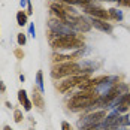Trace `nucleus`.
<instances>
[{
	"label": "nucleus",
	"mask_w": 130,
	"mask_h": 130,
	"mask_svg": "<svg viewBox=\"0 0 130 130\" xmlns=\"http://www.w3.org/2000/svg\"><path fill=\"white\" fill-rule=\"evenodd\" d=\"M73 75H85L82 73V69L79 63L73 61H64V63H58V64L52 66L51 76L54 79H61V78H69Z\"/></svg>",
	"instance_id": "nucleus-1"
},
{
	"label": "nucleus",
	"mask_w": 130,
	"mask_h": 130,
	"mask_svg": "<svg viewBox=\"0 0 130 130\" xmlns=\"http://www.w3.org/2000/svg\"><path fill=\"white\" fill-rule=\"evenodd\" d=\"M97 96H94L91 91H82V93H78L75 94L69 102H67V108L73 112H78V111H82V109H88L93 102L96 100Z\"/></svg>",
	"instance_id": "nucleus-2"
},
{
	"label": "nucleus",
	"mask_w": 130,
	"mask_h": 130,
	"mask_svg": "<svg viewBox=\"0 0 130 130\" xmlns=\"http://www.w3.org/2000/svg\"><path fill=\"white\" fill-rule=\"evenodd\" d=\"M51 45L54 50L58 51H73V50H81L84 46V42L76 36H60L52 39Z\"/></svg>",
	"instance_id": "nucleus-3"
},
{
	"label": "nucleus",
	"mask_w": 130,
	"mask_h": 130,
	"mask_svg": "<svg viewBox=\"0 0 130 130\" xmlns=\"http://www.w3.org/2000/svg\"><path fill=\"white\" fill-rule=\"evenodd\" d=\"M105 117H106L105 111H96V112L87 114V115H84V117H81L78 120V127L79 130H90L96 124H99Z\"/></svg>",
	"instance_id": "nucleus-4"
},
{
	"label": "nucleus",
	"mask_w": 130,
	"mask_h": 130,
	"mask_svg": "<svg viewBox=\"0 0 130 130\" xmlns=\"http://www.w3.org/2000/svg\"><path fill=\"white\" fill-rule=\"evenodd\" d=\"M48 27H50L51 33L55 38H60V36H76V31L72 30L64 21H61V20H58V18H57V20H50Z\"/></svg>",
	"instance_id": "nucleus-5"
},
{
	"label": "nucleus",
	"mask_w": 130,
	"mask_h": 130,
	"mask_svg": "<svg viewBox=\"0 0 130 130\" xmlns=\"http://www.w3.org/2000/svg\"><path fill=\"white\" fill-rule=\"evenodd\" d=\"M84 81H87V75H73V76H69L64 81L58 82L57 84V88H58V91H61V93H66V91H69L70 88H73V87H78L79 84L84 82Z\"/></svg>",
	"instance_id": "nucleus-6"
},
{
	"label": "nucleus",
	"mask_w": 130,
	"mask_h": 130,
	"mask_svg": "<svg viewBox=\"0 0 130 130\" xmlns=\"http://www.w3.org/2000/svg\"><path fill=\"white\" fill-rule=\"evenodd\" d=\"M82 11H85V12L88 13L90 17H93V18H99V20H105V21L111 18V17H109V12H106L105 9L96 6V5H91V3L82 6Z\"/></svg>",
	"instance_id": "nucleus-7"
},
{
	"label": "nucleus",
	"mask_w": 130,
	"mask_h": 130,
	"mask_svg": "<svg viewBox=\"0 0 130 130\" xmlns=\"http://www.w3.org/2000/svg\"><path fill=\"white\" fill-rule=\"evenodd\" d=\"M50 9H51L52 13H54L58 20H61V21H66V20L69 18V13H67V11H66V8L63 6V5H60L58 2L51 3V5H50Z\"/></svg>",
	"instance_id": "nucleus-8"
},
{
	"label": "nucleus",
	"mask_w": 130,
	"mask_h": 130,
	"mask_svg": "<svg viewBox=\"0 0 130 130\" xmlns=\"http://www.w3.org/2000/svg\"><path fill=\"white\" fill-rule=\"evenodd\" d=\"M90 23L94 28H97V30H100V31H105V33H111V31H112V26H111L109 23H106L105 20H99V18H93V17H91Z\"/></svg>",
	"instance_id": "nucleus-9"
},
{
	"label": "nucleus",
	"mask_w": 130,
	"mask_h": 130,
	"mask_svg": "<svg viewBox=\"0 0 130 130\" xmlns=\"http://www.w3.org/2000/svg\"><path fill=\"white\" fill-rule=\"evenodd\" d=\"M33 99H35V105L38 108H43V99H42V93L33 88Z\"/></svg>",
	"instance_id": "nucleus-10"
},
{
	"label": "nucleus",
	"mask_w": 130,
	"mask_h": 130,
	"mask_svg": "<svg viewBox=\"0 0 130 130\" xmlns=\"http://www.w3.org/2000/svg\"><path fill=\"white\" fill-rule=\"evenodd\" d=\"M109 17L111 18H114V20H117V21H123V18H124V15L121 11H118L115 8H112V9H109Z\"/></svg>",
	"instance_id": "nucleus-11"
},
{
	"label": "nucleus",
	"mask_w": 130,
	"mask_h": 130,
	"mask_svg": "<svg viewBox=\"0 0 130 130\" xmlns=\"http://www.w3.org/2000/svg\"><path fill=\"white\" fill-rule=\"evenodd\" d=\"M17 21H18V26H26L27 23V13L26 12H23V11H20V12L17 13Z\"/></svg>",
	"instance_id": "nucleus-12"
},
{
	"label": "nucleus",
	"mask_w": 130,
	"mask_h": 130,
	"mask_svg": "<svg viewBox=\"0 0 130 130\" xmlns=\"http://www.w3.org/2000/svg\"><path fill=\"white\" fill-rule=\"evenodd\" d=\"M36 84H38V87H39L40 93H43V73H42V70H39V72L36 73Z\"/></svg>",
	"instance_id": "nucleus-13"
},
{
	"label": "nucleus",
	"mask_w": 130,
	"mask_h": 130,
	"mask_svg": "<svg viewBox=\"0 0 130 130\" xmlns=\"http://www.w3.org/2000/svg\"><path fill=\"white\" fill-rule=\"evenodd\" d=\"M18 100H20V103H21V105H24L27 100H28V99H27L26 90H20V91H18Z\"/></svg>",
	"instance_id": "nucleus-14"
},
{
	"label": "nucleus",
	"mask_w": 130,
	"mask_h": 130,
	"mask_svg": "<svg viewBox=\"0 0 130 130\" xmlns=\"http://www.w3.org/2000/svg\"><path fill=\"white\" fill-rule=\"evenodd\" d=\"M13 120H15V123H21V120H23V112H21L20 109H15V111H13Z\"/></svg>",
	"instance_id": "nucleus-15"
},
{
	"label": "nucleus",
	"mask_w": 130,
	"mask_h": 130,
	"mask_svg": "<svg viewBox=\"0 0 130 130\" xmlns=\"http://www.w3.org/2000/svg\"><path fill=\"white\" fill-rule=\"evenodd\" d=\"M17 40H18V45H26V42H27V39H26V35H23V33H18V36H17Z\"/></svg>",
	"instance_id": "nucleus-16"
},
{
	"label": "nucleus",
	"mask_w": 130,
	"mask_h": 130,
	"mask_svg": "<svg viewBox=\"0 0 130 130\" xmlns=\"http://www.w3.org/2000/svg\"><path fill=\"white\" fill-rule=\"evenodd\" d=\"M28 33H30V36H31V38H35V36H36V33H35V24H33V23L28 26Z\"/></svg>",
	"instance_id": "nucleus-17"
},
{
	"label": "nucleus",
	"mask_w": 130,
	"mask_h": 130,
	"mask_svg": "<svg viewBox=\"0 0 130 130\" xmlns=\"http://www.w3.org/2000/svg\"><path fill=\"white\" fill-rule=\"evenodd\" d=\"M61 130H72V127H70V124L67 121H63L61 123Z\"/></svg>",
	"instance_id": "nucleus-18"
},
{
	"label": "nucleus",
	"mask_w": 130,
	"mask_h": 130,
	"mask_svg": "<svg viewBox=\"0 0 130 130\" xmlns=\"http://www.w3.org/2000/svg\"><path fill=\"white\" fill-rule=\"evenodd\" d=\"M23 106H24V109H26V111H30V109H31V102H30V100H27Z\"/></svg>",
	"instance_id": "nucleus-19"
},
{
	"label": "nucleus",
	"mask_w": 130,
	"mask_h": 130,
	"mask_svg": "<svg viewBox=\"0 0 130 130\" xmlns=\"http://www.w3.org/2000/svg\"><path fill=\"white\" fill-rule=\"evenodd\" d=\"M28 2H30V0H20V5H21V8L27 6V5H28Z\"/></svg>",
	"instance_id": "nucleus-20"
},
{
	"label": "nucleus",
	"mask_w": 130,
	"mask_h": 130,
	"mask_svg": "<svg viewBox=\"0 0 130 130\" xmlns=\"http://www.w3.org/2000/svg\"><path fill=\"white\" fill-rule=\"evenodd\" d=\"M120 5H123V6H130V0H121Z\"/></svg>",
	"instance_id": "nucleus-21"
},
{
	"label": "nucleus",
	"mask_w": 130,
	"mask_h": 130,
	"mask_svg": "<svg viewBox=\"0 0 130 130\" xmlns=\"http://www.w3.org/2000/svg\"><path fill=\"white\" fill-rule=\"evenodd\" d=\"M5 90H6V88H5V84H3V82L0 81V91L3 93V91H5Z\"/></svg>",
	"instance_id": "nucleus-22"
},
{
	"label": "nucleus",
	"mask_w": 130,
	"mask_h": 130,
	"mask_svg": "<svg viewBox=\"0 0 130 130\" xmlns=\"http://www.w3.org/2000/svg\"><path fill=\"white\" fill-rule=\"evenodd\" d=\"M20 79H21V82H24V81H26V76H24V75H21V76H20Z\"/></svg>",
	"instance_id": "nucleus-23"
},
{
	"label": "nucleus",
	"mask_w": 130,
	"mask_h": 130,
	"mask_svg": "<svg viewBox=\"0 0 130 130\" xmlns=\"http://www.w3.org/2000/svg\"><path fill=\"white\" fill-rule=\"evenodd\" d=\"M3 130H12V129H11L9 126H5V127H3Z\"/></svg>",
	"instance_id": "nucleus-24"
}]
</instances>
